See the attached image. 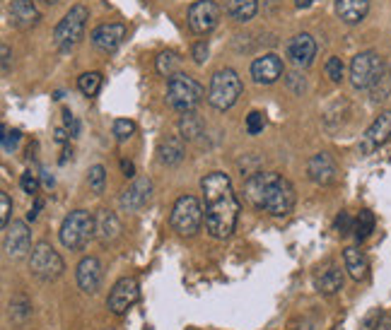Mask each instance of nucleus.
<instances>
[{"mask_svg":"<svg viewBox=\"0 0 391 330\" xmlns=\"http://www.w3.org/2000/svg\"><path fill=\"white\" fill-rule=\"evenodd\" d=\"M343 263L348 275L355 282H365L370 277V260L360 246H348V249L343 251Z\"/></svg>","mask_w":391,"mask_h":330,"instance_id":"25","label":"nucleus"},{"mask_svg":"<svg viewBox=\"0 0 391 330\" xmlns=\"http://www.w3.org/2000/svg\"><path fill=\"white\" fill-rule=\"evenodd\" d=\"M370 3L372 0H333V8H336L338 20L348 27H355L360 24L370 12Z\"/></svg>","mask_w":391,"mask_h":330,"instance_id":"22","label":"nucleus"},{"mask_svg":"<svg viewBox=\"0 0 391 330\" xmlns=\"http://www.w3.org/2000/svg\"><path fill=\"white\" fill-rule=\"evenodd\" d=\"M3 73L8 75L10 73V46L3 43Z\"/></svg>","mask_w":391,"mask_h":330,"instance_id":"47","label":"nucleus"},{"mask_svg":"<svg viewBox=\"0 0 391 330\" xmlns=\"http://www.w3.org/2000/svg\"><path fill=\"white\" fill-rule=\"evenodd\" d=\"M20 188L24 190L31 198H36V193H39V174H34V171H24L20 176Z\"/></svg>","mask_w":391,"mask_h":330,"instance_id":"36","label":"nucleus"},{"mask_svg":"<svg viewBox=\"0 0 391 330\" xmlns=\"http://www.w3.org/2000/svg\"><path fill=\"white\" fill-rule=\"evenodd\" d=\"M205 90L200 87L198 80H193L186 73H176L167 82V104L172 106L176 113H188L196 111V106L203 101Z\"/></svg>","mask_w":391,"mask_h":330,"instance_id":"4","label":"nucleus"},{"mask_svg":"<svg viewBox=\"0 0 391 330\" xmlns=\"http://www.w3.org/2000/svg\"><path fill=\"white\" fill-rule=\"evenodd\" d=\"M92 237H94V217L87 210H73L63 217L59 239L68 251H83Z\"/></svg>","mask_w":391,"mask_h":330,"instance_id":"6","label":"nucleus"},{"mask_svg":"<svg viewBox=\"0 0 391 330\" xmlns=\"http://www.w3.org/2000/svg\"><path fill=\"white\" fill-rule=\"evenodd\" d=\"M256 12H258V0H227L225 5V15L239 24L254 20Z\"/></svg>","mask_w":391,"mask_h":330,"instance_id":"26","label":"nucleus"},{"mask_svg":"<svg viewBox=\"0 0 391 330\" xmlns=\"http://www.w3.org/2000/svg\"><path fill=\"white\" fill-rule=\"evenodd\" d=\"M104 280V268L99 263V258L94 256H85L75 268V282L78 287L85 292V294H97L99 287H102Z\"/></svg>","mask_w":391,"mask_h":330,"instance_id":"14","label":"nucleus"},{"mask_svg":"<svg viewBox=\"0 0 391 330\" xmlns=\"http://www.w3.org/2000/svg\"><path fill=\"white\" fill-rule=\"evenodd\" d=\"M41 207H44V200L39 198V195H36V198H34V205H31V210L27 212V222H34L36 217H39Z\"/></svg>","mask_w":391,"mask_h":330,"instance_id":"45","label":"nucleus"},{"mask_svg":"<svg viewBox=\"0 0 391 330\" xmlns=\"http://www.w3.org/2000/svg\"><path fill=\"white\" fill-rule=\"evenodd\" d=\"M179 66H181V58L176 51H162V53L155 58V71L160 73L162 78H172V75H176Z\"/></svg>","mask_w":391,"mask_h":330,"instance_id":"29","label":"nucleus"},{"mask_svg":"<svg viewBox=\"0 0 391 330\" xmlns=\"http://www.w3.org/2000/svg\"><path fill=\"white\" fill-rule=\"evenodd\" d=\"M203 120L196 116V111H188V113H181L179 118V135L184 138L186 143H193L203 135Z\"/></svg>","mask_w":391,"mask_h":330,"instance_id":"27","label":"nucleus"},{"mask_svg":"<svg viewBox=\"0 0 391 330\" xmlns=\"http://www.w3.org/2000/svg\"><path fill=\"white\" fill-rule=\"evenodd\" d=\"M307 174L317 186H331V183H336L338 179L336 160H333L329 152H317V155L307 162Z\"/></svg>","mask_w":391,"mask_h":330,"instance_id":"18","label":"nucleus"},{"mask_svg":"<svg viewBox=\"0 0 391 330\" xmlns=\"http://www.w3.org/2000/svg\"><path fill=\"white\" fill-rule=\"evenodd\" d=\"M102 87V73L92 71V73H83L78 78V90L85 94V97H94Z\"/></svg>","mask_w":391,"mask_h":330,"instance_id":"32","label":"nucleus"},{"mask_svg":"<svg viewBox=\"0 0 391 330\" xmlns=\"http://www.w3.org/2000/svg\"><path fill=\"white\" fill-rule=\"evenodd\" d=\"M186 155V148H184V138L181 135H167L162 138L160 145H157V160L165 167H176L181 164Z\"/></svg>","mask_w":391,"mask_h":330,"instance_id":"24","label":"nucleus"},{"mask_svg":"<svg viewBox=\"0 0 391 330\" xmlns=\"http://www.w3.org/2000/svg\"><path fill=\"white\" fill-rule=\"evenodd\" d=\"M205 222L203 202L196 195H179L172 205V215H169V225L172 230L184 239H191L200 232V225Z\"/></svg>","mask_w":391,"mask_h":330,"instance_id":"3","label":"nucleus"},{"mask_svg":"<svg viewBox=\"0 0 391 330\" xmlns=\"http://www.w3.org/2000/svg\"><path fill=\"white\" fill-rule=\"evenodd\" d=\"M288 85L293 87V92H298V94L305 92V78H300L298 73H295V75H290V78H288Z\"/></svg>","mask_w":391,"mask_h":330,"instance_id":"44","label":"nucleus"},{"mask_svg":"<svg viewBox=\"0 0 391 330\" xmlns=\"http://www.w3.org/2000/svg\"><path fill=\"white\" fill-rule=\"evenodd\" d=\"M87 186L94 195H102L106 188V169L102 164H94V167L87 169Z\"/></svg>","mask_w":391,"mask_h":330,"instance_id":"31","label":"nucleus"},{"mask_svg":"<svg viewBox=\"0 0 391 330\" xmlns=\"http://www.w3.org/2000/svg\"><path fill=\"white\" fill-rule=\"evenodd\" d=\"M10 17H12V24H15L17 29L27 31V29H31V27H36V24H39L41 12L34 5V0H12Z\"/></svg>","mask_w":391,"mask_h":330,"instance_id":"21","label":"nucleus"},{"mask_svg":"<svg viewBox=\"0 0 391 330\" xmlns=\"http://www.w3.org/2000/svg\"><path fill=\"white\" fill-rule=\"evenodd\" d=\"M288 58L295 68H309L317 58V41H314L312 34L302 31V34H295L293 39L288 41Z\"/></svg>","mask_w":391,"mask_h":330,"instance_id":"15","label":"nucleus"},{"mask_svg":"<svg viewBox=\"0 0 391 330\" xmlns=\"http://www.w3.org/2000/svg\"><path fill=\"white\" fill-rule=\"evenodd\" d=\"M375 225H377L375 215H372L370 210H360V215L355 217V230H352L357 244H362V241H367L372 237V232H375Z\"/></svg>","mask_w":391,"mask_h":330,"instance_id":"30","label":"nucleus"},{"mask_svg":"<svg viewBox=\"0 0 391 330\" xmlns=\"http://www.w3.org/2000/svg\"><path fill=\"white\" fill-rule=\"evenodd\" d=\"M367 94H370L372 104H384V101L391 97V68L389 66L384 68L380 78L372 82V87L367 90Z\"/></svg>","mask_w":391,"mask_h":330,"instance_id":"28","label":"nucleus"},{"mask_svg":"<svg viewBox=\"0 0 391 330\" xmlns=\"http://www.w3.org/2000/svg\"><path fill=\"white\" fill-rule=\"evenodd\" d=\"M244 195H247L249 205L256 210L268 212L270 217H288L295 210V186L285 176L275 174V171H256L244 181Z\"/></svg>","mask_w":391,"mask_h":330,"instance_id":"2","label":"nucleus"},{"mask_svg":"<svg viewBox=\"0 0 391 330\" xmlns=\"http://www.w3.org/2000/svg\"><path fill=\"white\" fill-rule=\"evenodd\" d=\"M380 330H391V314H389V316H384V321H382Z\"/></svg>","mask_w":391,"mask_h":330,"instance_id":"50","label":"nucleus"},{"mask_svg":"<svg viewBox=\"0 0 391 330\" xmlns=\"http://www.w3.org/2000/svg\"><path fill=\"white\" fill-rule=\"evenodd\" d=\"M71 133H68V128H56V143L59 145H68V140H71Z\"/></svg>","mask_w":391,"mask_h":330,"instance_id":"46","label":"nucleus"},{"mask_svg":"<svg viewBox=\"0 0 391 330\" xmlns=\"http://www.w3.org/2000/svg\"><path fill=\"white\" fill-rule=\"evenodd\" d=\"M63 123H66V128H68V133H71L73 138H78L80 135V120L73 116L71 111H63Z\"/></svg>","mask_w":391,"mask_h":330,"instance_id":"43","label":"nucleus"},{"mask_svg":"<svg viewBox=\"0 0 391 330\" xmlns=\"http://www.w3.org/2000/svg\"><path fill=\"white\" fill-rule=\"evenodd\" d=\"M121 169H123V174H126V176H136V164H133V162L123 160V162H121Z\"/></svg>","mask_w":391,"mask_h":330,"instance_id":"48","label":"nucleus"},{"mask_svg":"<svg viewBox=\"0 0 391 330\" xmlns=\"http://www.w3.org/2000/svg\"><path fill=\"white\" fill-rule=\"evenodd\" d=\"M343 71H345V68H343V61H340L338 56H331V58L326 61V66H324L326 78H329L331 82H336V85H338L340 80H343Z\"/></svg>","mask_w":391,"mask_h":330,"instance_id":"35","label":"nucleus"},{"mask_svg":"<svg viewBox=\"0 0 391 330\" xmlns=\"http://www.w3.org/2000/svg\"><path fill=\"white\" fill-rule=\"evenodd\" d=\"M266 128V118H263L261 111H251L247 116V133L249 135H258V133H263Z\"/></svg>","mask_w":391,"mask_h":330,"instance_id":"38","label":"nucleus"},{"mask_svg":"<svg viewBox=\"0 0 391 330\" xmlns=\"http://www.w3.org/2000/svg\"><path fill=\"white\" fill-rule=\"evenodd\" d=\"M384 68H387V63L377 51H362L350 61V85L360 92H367Z\"/></svg>","mask_w":391,"mask_h":330,"instance_id":"9","label":"nucleus"},{"mask_svg":"<svg viewBox=\"0 0 391 330\" xmlns=\"http://www.w3.org/2000/svg\"><path fill=\"white\" fill-rule=\"evenodd\" d=\"M333 230H336L340 237H345V234H350L352 230H355V220H352L348 212H340L336 222H333Z\"/></svg>","mask_w":391,"mask_h":330,"instance_id":"40","label":"nucleus"},{"mask_svg":"<svg viewBox=\"0 0 391 330\" xmlns=\"http://www.w3.org/2000/svg\"><path fill=\"white\" fill-rule=\"evenodd\" d=\"M121 237V220L116 217V212L111 210H99L94 215V239L102 246H111L113 241Z\"/></svg>","mask_w":391,"mask_h":330,"instance_id":"20","label":"nucleus"},{"mask_svg":"<svg viewBox=\"0 0 391 330\" xmlns=\"http://www.w3.org/2000/svg\"><path fill=\"white\" fill-rule=\"evenodd\" d=\"M111 130H113V138H116L118 143H126L128 138L136 135V123L128 118H116L111 125Z\"/></svg>","mask_w":391,"mask_h":330,"instance_id":"34","label":"nucleus"},{"mask_svg":"<svg viewBox=\"0 0 391 330\" xmlns=\"http://www.w3.org/2000/svg\"><path fill=\"white\" fill-rule=\"evenodd\" d=\"M138 299H141V284L136 277H118L106 297V309L113 316H123L136 306Z\"/></svg>","mask_w":391,"mask_h":330,"instance_id":"10","label":"nucleus"},{"mask_svg":"<svg viewBox=\"0 0 391 330\" xmlns=\"http://www.w3.org/2000/svg\"><path fill=\"white\" fill-rule=\"evenodd\" d=\"M20 140H22V133L20 130H5V135H3V152L5 155H12L17 148H20Z\"/></svg>","mask_w":391,"mask_h":330,"instance_id":"39","label":"nucleus"},{"mask_svg":"<svg viewBox=\"0 0 391 330\" xmlns=\"http://www.w3.org/2000/svg\"><path fill=\"white\" fill-rule=\"evenodd\" d=\"M191 58H193L196 66H203V63L208 61V43H205V41L193 43V48H191Z\"/></svg>","mask_w":391,"mask_h":330,"instance_id":"42","label":"nucleus"},{"mask_svg":"<svg viewBox=\"0 0 391 330\" xmlns=\"http://www.w3.org/2000/svg\"><path fill=\"white\" fill-rule=\"evenodd\" d=\"M312 5V0H298V8H309Z\"/></svg>","mask_w":391,"mask_h":330,"instance_id":"51","label":"nucleus"},{"mask_svg":"<svg viewBox=\"0 0 391 330\" xmlns=\"http://www.w3.org/2000/svg\"><path fill=\"white\" fill-rule=\"evenodd\" d=\"M31 232L27 227V222H12L5 227V237H3V251L8 258H22L31 253Z\"/></svg>","mask_w":391,"mask_h":330,"instance_id":"13","label":"nucleus"},{"mask_svg":"<svg viewBox=\"0 0 391 330\" xmlns=\"http://www.w3.org/2000/svg\"><path fill=\"white\" fill-rule=\"evenodd\" d=\"M220 15H223V10L215 0H196L188 8V29L193 34H208L218 27Z\"/></svg>","mask_w":391,"mask_h":330,"instance_id":"11","label":"nucleus"},{"mask_svg":"<svg viewBox=\"0 0 391 330\" xmlns=\"http://www.w3.org/2000/svg\"><path fill=\"white\" fill-rule=\"evenodd\" d=\"M314 287H317L319 294H324V297L338 294V292L343 289V270L333 263L321 268L317 275H314Z\"/></svg>","mask_w":391,"mask_h":330,"instance_id":"23","label":"nucleus"},{"mask_svg":"<svg viewBox=\"0 0 391 330\" xmlns=\"http://www.w3.org/2000/svg\"><path fill=\"white\" fill-rule=\"evenodd\" d=\"M391 138V111H382L380 116L372 120V125L365 130V135L357 143V152L362 157H370L372 152H377Z\"/></svg>","mask_w":391,"mask_h":330,"instance_id":"12","label":"nucleus"},{"mask_svg":"<svg viewBox=\"0 0 391 330\" xmlns=\"http://www.w3.org/2000/svg\"><path fill=\"white\" fill-rule=\"evenodd\" d=\"M10 215H12V198L8 193H0V225H3V230L10 225Z\"/></svg>","mask_w":391,"mask_h":330,"instance_id":"41","label":"nucleus"},{"mask_svg":"<svg viewBox=\"0 0 391 330\" xmlns=\"http://www.w3.org/2000/svg\"><path fill=\"white\" fill-rule=\"evenodd\" d=\"M126 39V24L121 22H109V24H99L92 31V46L102 53H113Z\"/></svg>","mask_w":391,"mask_h":330,"instance_id":"19","label":"nucleus"},{"mask_svg":"<svg viewBox=\"0 0 391 330\" xmlns=\"http://www.w3.org/2000/svg\"><path fill=\"white\" fill-rule=\"evenodd\" d=\"M283 73H285V68H283V58L275 53H263L261 58H256L251 63V78H254L256 85H275Z\"/></svg>","mask_w":391,"mask_h":330,"instance_id":"16","label":"nucleus"},{"mask_svg":"<svg viewBox=\"0 0 391 330\" xmlns=\"http://www.w3.org/2000/svg\"><path fill=\"white\" fill-rule=\"evenodd\" d=\"M44 3H49V5H54V3H59V0H44Z\"/></svg>","mask_w":391,"mask_h":330,"instance_id":"52","label":"nucleus"},{"mask_svg":"<svg viewBox=\"0 0 391 330\" xmlns=\"http://www.w3.org/2000/svg\"><path fill=\"white\" fill-rule=\"evenodd\" d=\"M153 198V181L148 179V176H138L133 179L128 188L121 193V210L126 212H138L141 207H145Z\"/></svg>","mask_w":391,"mask_h":330,"instance_id":"17","label":"nucleus"},{"mask_svg":"<svg viewBox=\"0 0 391 330\" xmlns=\"http://www.w3.org/2000/svg\"><path fill=\"white\" fill-rule=\"evenodd\" d=\"M29 270L36 280L54 282L63 275L66 263H63L61 253L56 251L49 241H39V244H34V249L29 253Z\"/></svg>","mask_w":391,"mask_h":330,"instance_id":"8","label":"nucleus"},{"mask_svg":"<svg viewBox=\"0 0 391 330\" xmlns=\"http://www.w3.org/2000/svg\"><path fill=\"white\" fill-rule=\"evenodd\" d=\"M242 78L232 68H220L218 73H213L210 87H208V104L218 111H227L237 104V99L242 97Z\"/></svg>","mask_w":391,"mask_h":330,"instance_id":"5","label":"nucleus"},{"mask_svg":"<svg viewBox=\"0 0 391 330\" xmlns=\"http://www.w3.org/2000/svg\"><path fill=\"white\" fill-rule=\"evenodd\" d=\"M10 319L12 323H20V326L31 319V304L24 297H17V299L10 301Z\"/></svg>","mask_w":391,"mask_h":330,"instance_id":"33","label":"nucleus"},{"mask_svg":"<svg viewBox=\"0 0 391 330\" xmlns=\"http://www.w3.org/2000/svg\"><path fill=\"white\" fill-rule=\"evenodd\" d=\"M90 20V10L85 5H73L71 10L63 15V20L54 29V43L61 53H68L80 43L85 34V24Z\"/></svg>","mask_w":391,"mask_h":330,"instance_id":"7","label":"nucleus"},{"mask_svg":"<svg viewBox=\"0 0 391 330\" xmlns=\"http://www.w3.org/2000/svg\"><path fill=\"white\" fill-rule=\"evenodd\" d=\"M384 321V311L382 309H370L367 314H365V319L360 323V330H380Z\"/></svg>","mask_w":391,"mask_h":330,"instance_id":"37","label":"nucleus"},{"mask_svg":"<svg viewBox=\"0 0 391 330\" xmlns=\"http://www.w3.org/2000/svg\"><path fill=\"white\" fill-rule=\"evenodd\" d=\"M200 193H203L205 210V232L213 239H230L237 230L239 205L232 179L225 171H210L200 179Z\"/></svg>","mask_w":391,"mask_h":330,"instance_id":"1","label":"nucleus"},{"mask_svg":"<svg viewBox=\"0 0 391 330\" xmlns=\"http://www.w3.org/2000/svg\"><path fill=\"white\" fill-rule=\"evenodd\" d=\"M54 176L51 174H49V171H44V186H46V188H54Z\"/></svg>","mask_w":391,"mask_h":330,"instance_id":"49","label":"nucleus"}]
</instances>
